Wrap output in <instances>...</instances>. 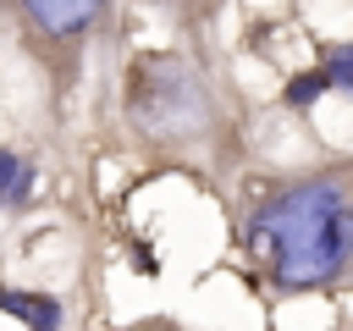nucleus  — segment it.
I'll list each match as a JSON object with an SVG mask.
<instances>
[{"mask_svg":"<svg viewBox=\"0 0 353 331\" xmlns=\"http://www.w3.org/2000/svg\"><path fill=\"white\" fill-rule=\"evenodd\" d=\"M17 182H22V166L11 149H0V199H17Z\"/></svg>","mask_w":353,"mask_h":331,"instance_id":"obj_6","label":"nucleus"},{"mask_svg":"<svg viewBox=\"0 0 353 331\" xmlns=\"http://www.w3.org/2000/svg\"><path fill=\"white\" fill-rule=\"evenodd\" d=\"M325 83H336V88L353 83V50H331V61H325Z\"/></svg>","mask_w":353,"mask_h":331,"instance_id":"obj_4","label":"nucleus"},{"mask_svg":"<svg viewBox=\"0 0 353 331\" xmlns=\"http://www.w3.org/2000/svg\"><path fill=\"white\" fill-rule=\"evenodd\" d=\"M22 6H28V17H33L44 33L66 39V33L88 28V22H94V11H99L105 0H22Z\"/></svg>","mask_w":353,"mask_h":331,"instance_id":"obj_2","label":"nucleus"},{"mask_svg":"<svg viewBox=\"0 0 353 331\" xmlns=\"http://www.w3.org/2000/svg\"><path fill=\"white\" fill-rule=\"evenodd\" d=\"M254 243L276 248V281L281 287H320L342 276L347 248H353V215L336 182H309L259 210Z\"/></svg>","mask_w":353,"mask_h":331,"instance_id":"obj_1","label":"nucleus"},{"mask_svg":"<svg viewBox=\"0 0 353 331\" xmlns=\"http://www.w3.org/2000/svg\"><path fill=\"white\" fill-rule=\"evenodd\" d=\"M0 309L6 314H22L28 331H55L61 325V303L55 298H39V292H0Z\"/></svg>","mask_w":353,"mask_h":331,"instance_id":"obj_3","label":"nucleus"},{"mask_svg":"<svg viewBox=\"0 0 353 331\" xmlns=\"http://www.w3.org/2000/svg\"><path fill=\"white\" fill-rule=\"evenodd\" d=\"M320 88H325V77H320V72H309V77H292V83H287V105H309Z\"/></svg>","mask_w":353,"mask_h":331,"instance_id":"obj_5","label":"nucleus"}]
</instances>
